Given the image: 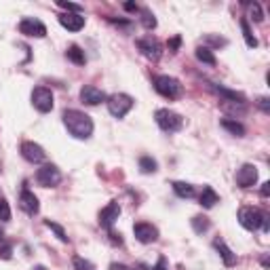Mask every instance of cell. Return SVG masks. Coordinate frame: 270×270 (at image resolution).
<instances>
[{
    "label": "cell",
    "instance_id": "6da1fadb",
    "mask_svg": "<svg viewBox=\"0 0 270 270\" xmlns=\"http://www.w3.org/2000/svg\"><path fill=\"white\" fill-rule=\"evenodd\" d=\"M61 118H64V124L72 137L89 139L93 135V120L89 114H85L80 110H64Z\"/></svg>",
    "mask_w": 270,
    "mask_h": 270
},
{
    "label": "cell",
    "instance_id": "7a4b0ae2",
    "mask_svg": "<svg viewBox=\"0 0 270 270\" xmlns=\"http://www.w3.org/2000/svg\"><path fill=\"white\" fill-rule=\"evenodd\" d=\"M239 224L249 230V232H254L258 228H262L264 232H268L270 224H268V215L256 207H241L239 209Z\"/></svg>",
    "mask_w": 270,
    "mask_h": 270
},
{
    "label": "cell",
    "instance_id": "3957f363",
    "mask_svg": "<svg viewBox=\"0 0 270 270\" xmlns=\"http://www.w3.org/2000/svg\"><path fill=\"white\" fill-rule=\"evenodd\" d=\"M152 85H154V91L158 95H163L165 99H177L184 95V87L177 78L169 76V74H156L152 78Z\"/></svg>",
    "mask_w": 270,
    "mask_h": 270
},
{
    "label": "cell",
    "instance_id": "277c9868",
    "mask_svg": "<svg viewBox=\"0 0 270 270\" xmlns=\"http://www.w3.org/2000/svg\"><path fill=\"white\" fill-rule=\"evenodd\" d=\"M154 118H156V124H158V127L163 129L165 133H175V131H179V129L184 127L182 114H177V112L169 110V108H160V110H156Z\"/></svg>",
    "mask_w": 270,
    "mask_h": 270
},
{
    "label": "cell",
    "instance_id": "5b68a950",
    "mask_svg": "<svg viewBox=\"0 0 270 270\" xmlns=\"http://www.w3.org/2000/svg\"><path fill=\"white\" fill-rule=\"evenodd\" d=\"M106 103H108V112H110L114 118H124L129 114L131 108L135 106L133 97L127 95V93H114V95L108 97Z\"/></svg>",
    "mask_w": 270,
    "mask_h": 270
},
{
    "label": "cell",
    "instance_id": "8992f818",
    "mask_svg": "<svg viewBox=\"0 0 270 270\" xmlns=\"http://www.w3.org/2000/svg\"><path fill=\"white\" fill-rule=\"evenodd\" d=\"M53 103H55V99H53L51 89H47V87H36L34 91H32V106L38 112H43V114L51 112L53 110Z\"/></svg>",
    "mask_w": 270,
    "mask_h": 270
},
{
    "label": "cell",
    "instance_id": "52a82bcc",
    "mask_svg": "<svg viewBox=\"0 0 270 270\" xmlns=\"http://www.w3.org/2000/svg\"><path fill=\"white\" fill-rule=\"evenodd\" d=\"M36 182H38L43 188H55L61 182V171L55 165H43L38 171H36Z\"/></svg>",
    "mask_w": 270,
    "mask_h": 270
},
{
    "label": "cell",
    "instance_id": "ba28073f",
    "mask_svg": "<svg viewBox=\"0 0 270 270\" xmlns=\"http://www.w3.org/2000/svg\"><path fill=\"white\" fill-rule=\"evenodd\" d=\"M19 152H22V156L28 160V163H32V165H38V163H45V160H47V152L36 141H24Z\"/></svg>",
    "mask_w": 270,
    "mask_h": 270
},
{
    "label": "cell",
    "instance_id": "9c48e42d",
    "mask_svg": "<svg viewBox=\"0 0 270 270\" xmlns=\"http://www.w3.org/2000/svg\"><path fill=\"white\" fill-rule=\"evenodd\" d=\"M19 32L24 36H30V38H45L47 36V26L34 17H26V19L19 22Z\"/></svg>",
    "mask_w": 270,
    "mask_h": 270
},
{
    "label": "cell",
    "instance_id": "30bf717a",
    "mask_svg": "<svg viewBox=\"0 0 270 270\" xmlns=\"http://www.w3.org/2000/svg\"><path fill=\"white\" fill-rule=\"evenodd\" d=\"M137 49L141 51L143 57H148L152 61L160 59V55H163V47H160V43L156 38H152V36H146V38H139L137 40Z\"/></svg>",
    "mask_w": 270,
    "mask_h": 270
},
{
    "label": "cell",
    "instance_id": "8fae6325",
    "mask_svg": "<svg viewBox=\"0 0 270 270\" xmlns=\"http://www.w3.org/2000/svg\"><path fill=\"white\" fill-rule=\"evenodd\" d=\"M133 235H135V239H137L139 243L150 245V243H154V241L158 239V228L152 226L150 222H137V224L133 226Z\"/></svg>",
    "mask_w": 270,
    "mask_h": 270
},
{
    "label": "cell",
    "instance_id": "7c38bea8",
    "mask_svg": "<svg viewBox=\"0 0 270 270\" xmlns=\"http://www.w3.org/2000/svg\"><path fill=\"white\" fill-rule=\"evenodd\" d=\"M237 186L239 188H251V186H256L258 182V167L256 165H251V163H245L241 165V169L237 171Z\"/></svg>",
    "mask_w": 270,
    "mask_h": 270
},
{
    "label": "cell",
    "instance_id": "4fadbf2b",
    "mask_svg": "<svg viewBox=\"0 0 270 270\" xmlns=\"http://www.w3.org/2000/svg\"><path fill=\"white\" fill-rule=\"evenodd\" d=\"M118 215H120V205L116 201H110L101 211H99V226L106 228V230H110L116 220H118Z\"/></svg>",
    "mask_w": 270,
    "mask_h": 270
},
{
    "label": "cell",
    "instance_id": "5bb4252c",
    "mask_svg": "<svg viewBox=\"0 0 270 270\" xmlns=\"http://www.w3.org/2000/svg\"><path fill=\"white\" fill-rule=\"evenodd\" d=\"M80 101L87 106H99L103 101H108V95L101 91V89L93 87V85H85L80 89Z\"/></svg>",
    "mask_w": 270,
    "mask_h": 270
},
{
    "label": "cell",
    "instance_id": "9a60e30c",
    "mask_svg": "<svg viewBox=\"0 0 270 270\" xmlns=\"http://www.w3.org/2000/svg\"><path fill=\"white\" fill-rule=\"evenodd\" d=\"M19 207L28 213V215H36L40 211V203H38V196H36L32 190L24 188L19 194Z\"/></svg>",
    "mask_w": 270,
    "mask_h": 270
},
{
    "label": "cell",
    "instance_id": "2e32d148",
    "mask_svg": "<svg viewBox=\"0 0 270 270\" xmlns=\"http://www.w3.org/2000/svg\"><path fill=\"white\" fill-rule=\"evenodd\" d=\"M211 89L215 93H218L220 97H224L226 101H232V103H239V106H245L247 97L241 93V91H235V89H228L224 85H211Z\"/></svg>",
    "mask_w": 270,
    "mask_h": 270
},
{
    "label": "cell",
    "instance_id": "e0dca14e",
    "mask_svg": "<svg viewBox=\"0 0 270 270\" xmlns=\"http://www.w3.org/2000/svg\"><path fill=\"white\" fill-rule=\"evenodd\" d=\"M59 24L70 32H78L85 28V17L78 13H64L59 15Z\"/></svg>",
    "mask_w": 270,
    "mask_h": 270
},
{
    "label": "cell",
    "instance_id": "ac0fdd59",
    "mask_svg": "<svg viewBox=\"0 0 270 270\" xmlns=\"http://www.w3.org/2000/svg\"><path fill=\"white\" fill-rule=\"evenodd\" d=\"M213 247H215V251L220 254V258L224 260V264L228 266V268H232L237 264V254H232V249L222 241V239H215L213 241Z\"/></svg>",
    "mask_w": 270,
    "mask_h": 270
},
{
    "label": "cell",
    "instance_id": "d6986e66",
    "mask_svg": "<svg viewBox=\"0 0 270 270\" xmlns=\"http://www.w3.org/2000/svg\"><path fill=\"white\" fill-rule=\"evenodd\" d=\"M199 203H201V207L211 209V207H215V205L220 203V194L215 192L211 186H205L203 192H201V196H199Z\"/></svg>",
    "mask_w": 270,
    "mask_h": 270
},
{
    "label": "cell",
    "instance_id": "ffe728a7",
    "mask_svg": "<svg viewBox=\"0 0 270 270\" xmlns=\"http://www.w3.org/2000/svg\"><path fill=\"white\" fill-rule=\"evenodd\" d=\"M66 57L72 61V64H76V66H85L87 64V55H85V51L78 47V45H70L66 49Z\"/></svg>",
    "mask_w": 270,
    "mask_h": 270
},
{
    "label": "cell",
    "instance_id": "44dd1931",
    "mask_svg": "<svg viewBox=\"0 0 270 270\" xmlns=\"http://www.w3.org/2000/svg\"><path fill=\"white\" fill-rule=\"evenodd\" d=\"M220 124L228 131V133H232V135H237V137H243L245 135V127L239 122V120H232V118H222L220 120Z\"/></svg>",
    "mask_w": 270,
    "mask_h": 270
},
{
    "label": "cell",
    "instance_id": "7402d4cb",
    "mask_svg": "<svg viewBox=\"0 0 270 270\" xmlns=\"http://www.w3.org/2000/svg\"><path fill=\"white\" fill-rule=\"evenodd\" d=\"M190 224H192V230L196 232V235H205V232L211 228V222H209L207 215H194V218L190 220Z\"/></svg>",
    "mask_w": 270,
    "mask_h": 270
},
{
    "label": "cell",
    "instance_id": "603a6c76",
    "mask_svg": "<svg viewBox=\"0 0 270 270\" xmlns=\"http://www.w3.org/2000/svg\"><path fill=\"white\" fill-rule=\"evenodd\" d=\"M173 192L179 196V199H192L194 196V186L188 182H173Z\"/></svg>",
    "mask_w": 270,
    "mask_h": 270
},
{
    "label": "cell",
    "instance_id": "cb8c5ba5",
    "mask_svg": "<svg viewBox=\"0 0 270 270\" xmlns=\"http://www.w3.org/2000/svg\"><path fill=\"white\" fill-rule=\"evenodd\" d=\"M194 55H196V59L203 61V64H207V66H215V64H218V59H215L213 51L209 47H196Z\"/></svg>",
    "mask_w": 270,
    "mask_h": 270
},
{
    "label": "cell",
    "instance_id": "d4e9b609",
    "mask_svg": "<svg viewBox=\"0 0 270 270\" xmlns=\"http://www.w3.org/2000/svg\"><path fill=\"white\" fill-rule=\"evenodd\" d=\"M241 30H243V38H245V45L249 47V49H256L258 47V38L254 36V32H251V28H249V22L245 19H241Z\"/></svg>",
    "mask_w": 270,
    "mask_h": 270
},
{
    "label": "cell",
    "instance_id": "484cf974",
    "mask_svg": "<svg viewBox=\"0 0 270 270\" xmlns=\"http://www.w3.org/2000/svg\"><path fill=\"white\" fill-rule=\"evenodd\" d=\"M139 15H141V26L146 30H154L156 28V17L150 9H139Z\"/></svg>",
    "mask_w": 270,
    "mask_h": 270
},
{
    "label": "cell",
    "instance_id": "4316f807",
    "mask_svg": "<svg viewBox=\"0 0 270 270\" xmlns=\"http://www.w3.org/2000/svg\"><path fill=\"white\" fill-rule=\"evenodd\" d=\"M158 169V163L152 156H141L139 158V171L141 173H154Z\"/></svg>",
    "mask_w": 270,
    "mask_h": 270
},
{
    "label": "cell",
    "instance_id": "83f0119b",
    "mask_svg": "<svg viewBox=\"0 0 270 270\" xmlns=\"http://www.w3.org/2000/svg\"><path fill=\"white\" fill-rule=\"evenodd\" d=\"M45 224H47V228H51L53 232H55V237L61 241V243H68L70 239H68V232L64 230V226H59L57 222H51V220H45Z\"/></svg>",
    "mask_w": 270,
    "mask_h": 270
},
{
    "label": "cell",
    "instance_id": "f1b7e54d",
    "mask_svg": "<svg viewBox=\"0 0 270 270\" xmlns=\"http://www.w3.org/2000/svg\"><path fill=\"white\" fill-rule=\"evenodd\" d=\"M243 5H249V13H251V17H254L256 24L264 22V13H262V7L258 3H243Z\"/></svg>",
    "mask_w": 270,
    "mask_h": 270
},
{
    "label": "cell",
    "instance_id": "f546056e",
    "mask_svg": "<svg viewBox=\"0 0 270 270\" xmlns=\"http://www.w3.org/2000/svg\"><path fill=\"white\" fill-rule=\"evenodd\" d=\"M72 264H74V268H76V270H95V266H93L91 262L85 260V258H80V256H74Z\"/></svg>",
    "mask_w": 270,
    "mask_h": 270
},
{
    "label": "cell",
    "instance_id": "4dcf8cb0",
    "mask_svg": "<svg viewBox=\"0 0 270 270\" xmlns=\"http://www.w3.org/2000/svg\"><path fill=\"white\" fill-rule=\"evenodd\" d=\"M13 258V245L0 241V260H11Z\"/></svg>",
    "mask_w": 270,
    "mask_h": 270
},
{
    "label": "cell",
    "instance_id": "1f68e13d",
    "mask_svg": "<svg viewBox=\"0 0 270 270\" xmlns=\"http://www.w3.org/2000/svg\"><path fill=\"white\" fill-rule=\"evenodd\" d=\"M11 220V207L5 199H0V222H9Z\"/></svg>",
    "mask_w": 270,
    "mask_h": 270
},
{
    "label": "cell",
    "instance_id": "d6a6232c",
    "mask_svg": "<svg viewBox=\"0 0 270 270\" xmlns=\"http://www.w3.org/2000/svg\"><path fill=\"white\" fill-rule=\"evenodd\" d=\"M61 9H66L68 13H78V15H82V7L80 5H74V3H66V0H59L57 3Z\"/></svg>",
    "mask_w": 270,
    "mask_h": 270
},
{
    "label": "cell",
    "instance_id": "836d02e7",
    "mask_svg": "<svg viewBox=\"0 0 270 270\" xmlns=\"http://www.w3.org/2000/svg\"><path fill=\"white\" fill-rule=\"evenodd\" d=\"M205 40H207L209 45H213V47H226V45H228L226 38H220V36H213V34H207Z\"/></svg>",
    "mask_w": 270,
    "mask_h": 270
},
{
    "label": "cell",
    "instance_id": "e575fe53",
    "mask_svg": "<svg viewBox=\"0 0 270 270\" xmlns=\"http://www.w3.org/2000/svg\"><path fill=\"white\" fill-rule=\"evenodd\" d=\"M167 47H169V51H171V53H177V51H179V47H182V36H173V38L169 40V45H167Z\"/></svg>",
    "mask_w": 270,
    "mask_h": 270
},
{
    "label": "cell",
    "instance_id": "d590c367",
    "mask_svg": "<svg viewBox=\"0 0 270 270\" xmlns=\"http://www.w3.org/2000/svg\"><path fill=\"white\" fill-rule=\"evenodd\" d=\"M258 106H260V110H262L264 114H270V99H268V97H260V99H258Z\"/></svg>",
    "mask_w": 270,
    "mask_h": 270
},
{
    "label": "cell",
    "instance_id": "8d00e7d4",
    "mask_svg": "<svg viewBox=\"0 0 270 270\" xmlns=\"http://www.w3.org/2000/svg\"><path fill=\"white\" fill-rule=\"evenodd\" d=\"M260 194L264 196V199H268V194H270V182H264V184H262V190H260Z\"/></svg>",
    "mask_w": 270,
    "mask_h": 270
},
{
    "label": "cell",
    "instance_id": "74e56055",
    "mask_svg": "<svg viewBox=\"0 0 270 270\" xmlns=\"http://www.w3.org/2000/svg\"><path fill=\"white\" fill-rule=\"evenodd\" d=\"M108 237H110V241H112L114 245H122V239H120V235H116V232H110Z\"/></svg>",
    "mask_w": 270,
    "mask_h": 270
},
{
    "label": "cell",
    "instance_id": "f35d334b",
    "mask_svg": "<svg viewBox=\"0 0 270 270\" xmlns=\"http://www.w3.org/2000/svg\"><path fill=\"white\" fill-rule=\"evenodd\" d=\"M110 270H131V268L124 266V264H118V262H112L110 264Z\"/></svg>",
    "mask_w": 270,
    "mask_h": 270
},
{
    "label": "cell",
    "instance_id": "ab89813d",
    "mask_svg": "<svg viewBox=\"0 0 270 270\" xmlns=\"http://www.w3.org/2000/svg\"><path fill=\"white\" fill-rule=\"evenodd\" d=\"M152 270H165V258H160V260H158V264H156Z\"/></svg>",
    "mask_w": 270,
    "mask_h": 270
},
{
    "label": "cell",
    "instance_id": "60d3db41",
    "mask_svg": "<svg viewBox=\"0 0 270 270\" xmlns=\"http://www.w3.org/2000/svg\"><path fill=\"white\" fill-rule=\"evenodd\" d=\"M124 9H127V11H139L135 3H124Z\"/></svg>",
    "mask_w": 270,
    "mask_h": 270
},
{
    "label": "cell",
    "instance_id": "b9f144b4",
    "mask_svg": "<svg viewBox=\"0 0 270 270\" xmlns=\"http://www.w3.org/2000/svg\"><path fill=\"white\" fill-rule=\"evenodd\" d=\"M32 270H49V268H47V266H43V264H38V266H34Z\"/></svg>",
    "mask_w": 270,
    "mask_h": 270
},
{
    "label": "cell",
    "instance_id": "7bdbcfd3",
    "mask_svg": "<svg viewBox=\"0 0 270 270\" xmlns=\"http://www.w3.org/2000/svg\"><path fill=\"white\" fill-rule=\"evenodd\" d=\"M0 241H5V230L0 228Z\"/></svg>",
    "mask_w": 270,
    "mask_h": 270
}]
</instances>
